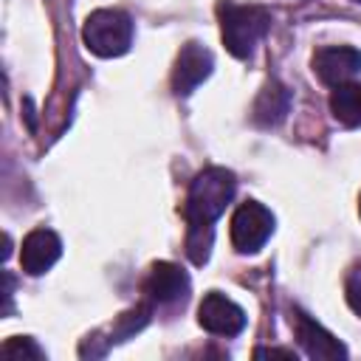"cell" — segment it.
I'll use <instances>...</instances> for the list:
<instances>
[{
    "mask_svg": "<svg viewBox=\"0 0 361 361\" xmlns=\"http://www.w3.org/2000/svg\"><path fill=\"white\" fill-rule=\"evenodd\" d=\"M147 322H149V305H135L133 310L121 313V316H118V322H116V327H113V338H110V344H116V341H124V338L135 336Z\"/></svg>",
    "mask_w": 361,
    "mask_h": 361,
    "instance_id": "obj_14",
    "label": "cell"
},
{
    "mask_svg": "<svg viewBox=\"0 0 361 361\" xmlns=\"http://www.w3.org/2000/svg\"><path fill=\"white\" fill-rule=\"evenodd\" d=\"M144 293L155 305H178L189 296V276L175 262H155L144 282Z\"/></svg>",
    "mask_w": 361,
    "mask_h": 361,
    "instance_id": "obj_8",
    "label": "cell"
},
{
    "mask_svg": "<svg viewBox=\"0 0 361 361\" xmlns=\"http://www.w3.org/2000/svg\"><path fill=\"white\" fill-rule=\"evenodd\" d=\"M0 358L3 361H45V350L28 336H11L0 347Z\"/></svg>",
    "mask_w": 361,
    "mask_h": 361,
    "instance_id": "obj_13",
    "label": "cell"
},
{
    "mask_svg": "<svg viewBox=\"0 0 361 361\" xmlns=\"http://www.w3.org/2000/svg\"><path fill=\"white\" fill-rule=\"evenodd\" d=\"M293 330H296V338L305 350L307 358H319V361H333V358H347V347L333 336L327 333L319 322H313L307 313L296 310L293 316Z\"/></svg>",
    "mask_w": 361,
    "mask_h": 361,
    "instance_id": "obj_9",
    "label": "cell"
},
{
    "mask_svg": "<svg viewBox=\"0 0 361 361\" xmlns=\"http://www.w3.org/2000/svg\"><path fill=\"white\" fill-rule=\"evenodd\" d=\"M274 234V214L257 200H245L231 214V245L240 254H257Z\"/></svg>",
    "mask_w": 361,
    "mask_h": 361,
    "instance_id": "obj_4",
    "label": "cell"
},
{
    "mask_svg": "<svg viewBox=\"0 0 361 361\" xmlns=\"http://www.w3.org/2000/svg\"><path fill=\"white\" fill-rule=\"evenodd\" d=\"M82 42L102 59L121 56L133 45V20L118 8H96L82 25Z\"/></svg>",
    "mask_w": 361,
    "mask_h": 361,
    "instance_id": "obj_3",
    "label": "cell"
},
{
    "mask_svg": "<svg viewBox=\"0 0 361 361\" xmlns=\"http://www.w3.org/2000/svg\"><path fill=\"white\" fill-rule=\"evenodd\" d=\"M212 68H214L212 51L203 48L200 42H186L172 68V90L178 96H189L203 79H209Z\"/></svg>",
    "mask_w": 361,
    "mask_h": 361,
    "instance_id": "obj_6",
    "label": "cell"
},
{
    "mask_svg": "<svg viewBox=\"0 0 361 361\" xmlns=\"http://www.w3.org/2000/svg\"><path fill=\"white\" fill-rule=\"evenodd\" d=\"M257 358H285V361H296V353L293 350H279V347H259L257 353H254Z\"/></svg>",
    "mask_w": 361,
    "mask_h": 361,
    "instance_id": "obj_16",
    "label": "cell"
},
{
    "mask_svg": "<svg viewBox=\"0 0 361 361\" xmlns=\"http://www.w3.org/2000/svg\"><path fill=\"white\" fill-rule=\"evenodd\" d=\"M217 20H220V37L231 56L245 59L254 54L257 42L271 28V11L262 6H240L234 0L217 3Z\"/></svg>",
    "mask_w": 361,
    "mask_h": 361,
    "instance_id": "obj_2",
    "label": "cell"
},
{
    "mask_svg": "<svg viewBox=\"0 0 361 361\" xmlns=\"http://www.w3.org/2000/svg\"><path fill=\"white\" fill-rule=\"evenodd\" d=\"M358 214H361V197H358Z\"/></svg>",
    "mask_w": 361,
    "mask_h": 361,
    "instance_id": "obj_17",
    "label": "cell"
},
{
    "mask_svg": "<svg viewBox=\"0 0 361 361\" xmlns=\"http://www.w3.org/2000/svg\"><path fill=\"white\" fill-rule=\"evenodd\" d=\"M288 110H290V90L282 82L271 79L254 102V121L262 127H274L288 116Z\"/></svg>",
    "mask_w": 361,
    "mask_h": 361,
    "instance_id": "obj_11",
    "label": "cell"
},
{
    "mask_svg": "<svg viewBox=\"0 0 361 361\" xmlns=\"http://www.w3.org/2000/svg\"><path fill=\"white\" fill-rule=\"evenodd\" d=\"M347 305L361 316V268H355L347 279Z\"/></svg>",
    "mask_w": 361,
    "mask_h": 361,
    "instance_id": "obj_15",
    "label": "cell"
},
{
    "mask_svg": "<svg viewBox=\"0 0 361 361\" xmlns=\"http://www.w3.org/2000/svg\"><path fill=\"white\" fill-rule=\"evenodd\" d=\"M197 322L203 330L214 333V336H237L245 327V313L237 302H231L228 296L209 290L197 307Z\"/></svg>",
    "mask_w": 361,
    "mask_h": 361,
    "instance_id": "obj_5",
    "label": "cell"
},
{
    "mask_svg": "<svg viewBox=\"0 0 361 361\" xmlns=\"http://www.w3.org/2000/svg\"><path fill=\"white\" fill-rule=\"evenodd\" d=\"M237 192V178L226 166H209L195 175L186 195V223L189 228H212V223L226 212Z\"/></svg>",
    "mask_w": 361,
    "mask_h": 361,
    "instance_id": "obj_1",
    "label": "cell"
},
{
    "mask_svg": "<svg viewBox=\"0 0 361 361\" xmlns=\"http://www.w3.org/2000/svg\"><path fill=\"white\" fill-rule=\"evenodd\" d=\"M59 257H62V240L51 228H34L25 234L20 248V265L28 276L45 274Z\"/></svg>",
    "mask_w": 361,
    "mask_h": 361,
    "instance_id": "obj_10",
    "label": "cell"
},
{
    "mask_svg": "<svg viewBox=\"0 0 361 361\" xmlns=\"http://www.w3.org/2000/svg\"><path fill=\"white\" fill-rule=\"evenodd\" d=\"M353 3H361V0H353Z\"/></svg>",
    "mask_w": 361,
    "mask_h": 361,
    "instance_id": "obj_18",
    "label": "cell"
},
{
    "mask_svg": "<svg viewBox=\"0 0 361 361\" xmlns=\"http://www.w3.org/2000/svg\"><path fill=\"white\" fill-rule=\"evenodd\" d=\"M313 71L330 87L344 85L355 73H361V51H355L350 45H327V48H319L313 54Z\"/></svg>",
    "mask_w": 361,
    "mask_h": 361,
    "instance_id": "obj_7",
    "label": "cell"
},
{
    "mask_svg": "<svg viewBox=\"0 0 361 361\" xmlns=\"http://www.w3.org/2000/svg\"><path fill=\"white\" fill-rule=\"evenodd\" d=\"M330 113L344 127H361V85L344 82L330 93Z\"/></svg>",
    "mask_w": 361,
    "mask_h": 361,
    "instance_id": "obj_12",
    "label": "cell"
}]
</instances>
